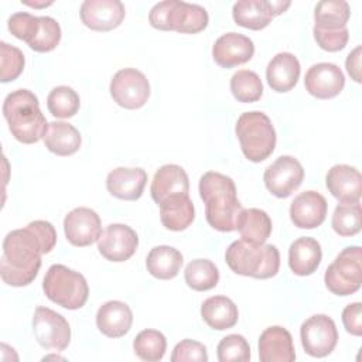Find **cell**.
I'll list each match as a JSON object with an SVG mask.
<instances>
[{"label":"cell","instance_id":"9a60e30c","mask_svg":"<svg viewBox=\"0 0 362 362\" xmlns=\"http://www.w3.org/2000/svg\"><path fill=\"white\" fill-rule=\"evenodd\" d=\"M82 23L95 31H110L122 24L126 10L119 0H85L81 4Z\"/></svg>","mask_w":362,"mask_h":362},{"label":"cell","instance_id":"f6af8a7d","mask_svg":"<svg viewBox=\"0 0 362 362\" xmlns=\"http://www.w3.org/2000/svg\"><path fill=\"white\" fill-rule=\"evenodd\" d=\"M361 54H362V47L358 45L348 54L345 61L346 71L355 82H361Z\"/></svg>","mask_w":362,"mask_h":362},{"label":"cell","instance_id":"e0dca14e","mask_svg":"<svg viewBox=\"0 0 362 362\" xmlns=\"http://www.w3.org/2000/svg\"><path fill=\"white\" fill-rule=\"evenodd\" d=\"M253 54V41L239 33H226L221 35L212 47L214 61L226 69L250 61Z\"/></svg>","mask_w":362,"mask_h":362},{"label":"cell","instance_id":"7c38bea8","mask_svg":"<svg viewBox=\"0 0 362 362\" xmlns=\"http://www.w3.org/2000/svg\"><path fill=\"white\" fill-rule=\"evenodd\" d=\"M303 178V165L291 156H280L266 168L263 175L266 188L277 198L290 197L301 185Z\"/></svg>","mask_w":362,"mask_h":362},{"label":"cell","instance_id":"6da1fadb","mask_svg":"<svg viewBox=\"0 0 362 362\" xmlns=\"http://www.w3.org/2000/svg\"><path fill=\"white\" fill-rule=\"evenodd\" d=\"M57 245V232L48 221H33L23 229L8 232L0 259L1 280L13 287L33 283L41 267V255Z\"/></svg>","mask_w":362,"mask_h":362},{"label":"cell","instance_id":"52a82bcc","mask_svg":"<svg viewBox=\"0 0 362 362\" xmlns=\"http://www.w3.org/2000/svg\"><path fill=\"white\" fill-rule=\"evenodd\" d=\"M42 290L52 303L66 310L83 307L89 296L85 277L64 264H52L47 270L42 280Z\"/></svg>","mask_w":362,"mask_h":362},{"label":"cell","instance_id":"60d3db41","mask_svg":"<svg viewBox=\"0 0 362 362\" xmlns=\"http://www.w3.org/2000/svg\"><path fill=\"white\" fill-rule=\"evenodd\" d=\"M38 27H40V18L25 11L14 13L7 21L8 31L16 38L25 41L27 44H30L34 40L38 31Z\"/></svg>","mask_w":362,"mask_h":362},{"label":"cell","instance_id":"44dd1931","mask_svg":"<svg viewBox=\"0 0 362 362\" xmlns=\"http://www.w3.org/2000/svg\"><path fill=\"white\" fill-rule=\"evenodd\" d=\"M259 358L262 362H293L296 352L291 334L280 325L266 328L259 338Z\"/></svg>","mask_w":362,"mask_h":362},{"label":"cell","instance_id":"7bdbcfd3","mask_svg":"<svg viewBox=\"0 0 362 362\" xmlns=\"http://www.w3.org/2000/svg\"><path fill=\"white\" fill-rule=\"evenodd\" d=\"M313 33L318 47L328 52H337L344 49L349 38V31L346 27L339 30H320L314 27Z\"/></svg>","mask_w":362,"mask_h":362},{"label":"cell","instance_id":"4fadbf2b","mask_svg":"<svg viewBox=\"0 0 362 362\" xmlns=\"http://www.w3.org/2000/svg\"><path fill=\"white\" fill-rule=\"evenodd\" d=\"M137 246V233L123 223L107 225L98 239L99 253L109 262L119 263L129 260L136 253Z\"/></svg>","mask_w":362,"mask_h":362},{"label":"cell","instance_id":"5b68a950","mask_svg":"<svg viewBox=\"0 0 362 362\" xmlns=\"http://www.w3.org/2000/svg\"><path fill=\"white\" fill-rule=\"evenodd\" d=\"M235 132L243 156L253 163L266 160L276 147V130L263 112H245L238 117Z\"/></svg>","mask_w":362,"mask_h":362},{"label":"cell","instance_id":"4dcf8cb0","mask_svg":"<svg viewBox=\"0 0 362 362\" xmlns=\"http://www.w3.org/2000/svg\"><path fill=\"white\" fill-rule=\"evenodd\" d=\"M238 230L243 240L262 245L272 233V219L263 209L247 208L240 214Z\"/></svg>","mask_w":362,"mask_h":362},{"label":"cell","instance_id":"603a6c76","mask_svg":"<svg viewBox=\"0 0 362 362\" xmlns=\"http://www.w3.org/2000/svg\"><path fill=\"white\" fill-rule=\"evenodd\" d=\"M189 180L185 170L177 164L161 165L151 181L150 192L156 204H161L174 194H188Z\"/></svg>","mask_w":362,"mask_h":362},{"label":"cell","instance_id":"ab89813d","mask_svg":"<svg viewBox=\"0 0 362 362\" xmlns=\"http://www.w3.org/2000/svg\"><path fill=\"white\" fill-rule=\"evenodd\" d=\"M0 51H1L0 81L6 83V82L17 79L21 75V72L24 69L25 58H24V54L21 52V49H18L14 45H10L4 41L0 42Z\"/></svg>","mask_w":362,"mask_h":362},{"label":"cell","instance_id":"d6986e66","mask_svg":"<svg viewBox=\"0 0 362 362\" xmlns=\"http://www.w3.org/2000/svg\"><path fill=\"white\" fill-rule=\"evenodd\" d=\"M147 173L140 167H117L106 177V189L123 201H136L143 195Z\"/></svg>","mask_w":362,"mask_h":362},{"label":"cell","instance_id":"d590c367","mask_svg":"<svg viewBox=\"0 0 362 362\" xmlns=\"http://www.w3.org/2000/svg\"><path fill=\"white\" fill-rule=\"evenodd\" d=\"M81 106L79 95L71 86H57L47 98V107L49 113L59 119H68L78 113Z\"/></svg>","mask_w":362,"mask_h":362},{"label":"cell","instance_id":"7a4b0ae2","mask_svg":"<svg viewBox=\"0 0 362 362\" xmlns=\"http://www.w3.org/2000/svg\"><path fill=\"white\" fill-rule=\"evenodd\" d=\"M198 188L209 226L219 232L236 230L243 208L236 197L233 180L225 174L208 171L199 178Z\"/></svg>","mask_w":362,"mask_h":362},{"label":"cell","instance_id":"ac0fdd59","mask_svg":"<svg viewBox=\"0 0 362 362\" xmlns=\"http://www.w3.org/2000/svg\"><path fill=\"white\" fill-rule=\"evenodd\" d=\"M328 204L317 191H304L298 194L290 205V219L300 229L318 228L327 216Z\"/></svg>","mask_w":362,"mask_h":362},{"label":"cell","instance_id":"8fae6325","mask_svg":"<svg viewBox=\"0 0 362 362\" xmlns=\"http://www.w3.org/2000/svg\"><path fill=\"white\" fill-rule=\"evenodd\" d=\"M300 338L305 354L314 358H322L329 355L337 346L338 331L331 317L315 314L301 324Z\"/></svg>","mask_w":362,"mask_h":362},{"label":"cell","instance_id":"7402d4cb","mask_svg":"<svg viewBox=\"0 0 362 362\" xmlns=\"http://www.w3.org/2000/svg\"><path fill=\"white\" fill-rule=\"evenodd\" d=\"M133 324V313L130 307L117 300L102 304L96 313V325L99 331L109 338H120L126 335Z\"/></svg>","mask_w":362,"mask_h":362},{"label":"cell","instance_id":"8d00e7d4","mask_svg":"<svg viewBox=\"0 0 362 362\" xmlns=\"http://www.w3.org/2000/svg\"><path fill=\"white\" fill-rule=\"evenodd\" d=\"M361 204L358 202H341L337 205L332 214V229L339 236H354L361 230Z\"/></svg>","mask_w":362,"mask_h":362},{"label":"cell","instance_id":"ee69618b","mask_svg":"<svg viewBox=\"0 0 362 362\" xmlns=\"http://www.w3.org/2000/svg\"><path fill=\"white\" fill-rule=\"evenodd\" d=\"M342 324L351 335H362V304L359 301L348 304L342 311Z\"/></svg>","mask_w":362,"mask_h":362},{"label":"cell","instance_id":"ba28073f","mask_svg":"<svg viewBox=\"0 0 362 362\" xmlns=\"http://www.w3.org/2000/svg\"><path fill=\"white\" fill-rule=\"evenodd\" d=\"M327 288L337 296H351L362 283V249L345 247L327 267L324 274Z\"/></svg>","mask_w":362,"mask_h":362},{"label":"cell","instance_id":"b9f144b4","mask_svg":"<svg viewBox=\"0 0 362 362\" xmlns=\"http://www.w3.org/2000/svg\"><path fill=\"white\" fill-rule=\"evenodd\" d=\"M208 354L204 344L192 339L178 342L171 355V362H206Z\"/></svg>","mask_w":362,"mask_h":362},{"label":"cell","instance_id":"836d02e7","mask_svg":"<svg viewBox=\"0 0 362 362\" xmlns=\"http://www.w3.org/2000/svg\"><path fill=\"white\" fill-rule=\"evenodd\" d=\"M230 92L238 102H257L263 95V83L256 72L240 69L230 78Z\"/></svg>","mask_w":362,"mask_h":362},{"label":"cell","instance_id":"83f0119b","mask_svg":"<svg viewBox=\"0 0 362 362\" xmlns=\"http://www.w3.org/2000/svg\"><path fill=\"white\" fill-rule=\"evenodd\" d=\"M82 143L79 130L65 122H51L44 136L45 147L57 156L75 154Z\"/></svg>","mask_w":362,"mask_h":362},{"label":"cell","instance_id":"d4e9b609","mask_svg":"<svg viewBox=\"0 0 362 362\" xmlns=\"http://www.w3.org/2000/svg\"><path fill=\"white\" fill-rule=\"evenodd\" d=\"M194 218L195 209L188 194L170 195L160 204V219L168 230H184L194 222Z\"/></svg>","mask_w":362,"mask_h":362},{"label":"cell","instance_id":"3957f363","mask_svg":"<svg viewBox=\"0 0 362 362\" xmlns=\"http://www.w3.org/2000/svg\"><path fill=\"white\" fill-rule=\"evenodd\" d=\"M3 116L14 139L24 144L44 139L49 124L41 113L38 98L28 89H17L6 96Z\"/></svg>","mask_w":362,"mask_h":362},{"label":"cell","instance_id":"9c48e42d","mask_svg":"<svg viewBox=\"0 0 362 362\" xmlns=\"http://www.w3.org/2000/svg\"><path fill=\"white\" fill-rule=\"evenodd\" d=\"M109 90L113 100L129 110L143 107L150 98V83L146 75L136 68L117 71L110 81Z\"/></svg>","mask_w":362,"mask_h":362},{"label":"cell","instance_id":"2e32d148","mask_svg":"<svg viewBox=\"0 0 362 362\" xmlns=\"http://www.w3.org/2000/svg\"><path fill=\"white\" fill-rule=\"evenodd\" d=\"M304 86L317 99H331L344 89L345 76L338 65L320 62L311 65L305 72Z\"/></svg>","mask_w":362,"mask_h":362},{"label":"cell","instance_id":"74e56055","mask_svg":"<svg viewBox=\"0 0 362 362\" xmlns=\"http://www.w3.org/2000/svg\"><path fill=\"white\" fill-rule=\"evenodd\" d=\"M40 27L34 37V40L28 44V47L37 52H49L61 41V27L55 18L49 16H41Z\"/></svg>","mask_w":362,"mask_h":362},{"label":"cell","instance_id":"f546056e","mask_svg":"<svg viewBox=\"0 0 362 362\" xmlns=\"http://www.w3.org/2000/svg\"><path fill=\"white\" fill-rule=\"evenodd\" d=\"M182 255L175 247L161 245L153 247L146 259L147 272L160 280H170L174 279L181 266H182Z\"/></svg>","mask_w":362,"mask_h":362},{"label":"cell","instance_id":"cb8c5ba5","mask_svg":"<svg viewBox=\"0 0 362 362\" xmlns=\"http://www.w3.org/2000/svg\"><path fill=\"white\" fill-rule=\"evenodd\" d=\"M300 72L301 66L297 57L291 52H279L270 59L266 68V79L273 90L283 93L297 85Z\"/></svg>","mask_w":362,"mask_h":362},{"label":"cell","instance_id":"4316f807","mask_svg":"<svg viewBox=\"0 0 362 362\" xmlns=\"http://www.w3.org/2000/svg\"><path fill=\"white\" fill-rule=\"evenodd\" d=\"M201 317L209 328L223 331L232 328L238 322L239 311L230 298L225 296H214L202 303Z\"/></svg>","mask_w":362,"mask_h":362},{"label":"cell","instance_id":"30bf717a","mask_svg":"<svg viewBox=\"0 0 362 362\" xmlns=\"http://www.w3.org/2000/svg\"><path fill=\"white\" fill-rule=\"evenodd\" d=\"M33 332L37 342L45 348L61 352L71 342V328L59 313L48 307H37L33 315Z\"/></svg>","mask_w":362,"mask_h":362},{"label":"cell","instance_id":"bcb514c9","mask_svg":"<svg viewBox=\"0 0 362 362\" xmlns=\"http://www.w3.org/2000/svg\"><path fill=\"white\" fill-rule=\"evenodd\" d=\"M24 4H27V6H30V7H35V8H40V7H47V6H51L52 4V1H42V3H33V1H23Z\"/></svg>","mask_w":362,"mask_h":362},{"label":"cell","instance_id":"5bb4252c","mask_svg":"<svg viewBox=\"0 0 362 362\" xmlns=\"http://www.w3.org/2000/svg\"><path fill=\"white\" fill-rule=\"evenodd\" d=\"M64 232L71 245L78 247L89 246L98 242L102 233L100 218L90 208H75L64 219Z\"/></svg>","mask_w":362,"mask_h":362},{"label":"cell","instance_id":"484cf974","mask_svg":"<svg viewBox=\"0 0 362 362\" xmlns=\"http://www.w3.org/2000/svg\"><path fill=\"white\" fill-rule=\"evenodd\" d=\"M322 252L320 243L310 236L296 239L288 249V266L297 276L313 274L321 263Z\"/></svg>","mask_w":362,"mask_h":362},{"label":"cell","instance_id":"ffe728a7","mask_svg":"<svg viewBox=\"0 0 362 362\" xmlns=\"http://www.w3.org/2000/svg\"><path fill=\"white\" fill-rule=\"evenodd\" d=\"M325 185L339 202H358L362 195V175L351 165L337 164L325 177Z\"/></svg>","mask_w":362,"mask_h":362},{"label":"cell","instance_id":"1f68e13d","mask_svg":"<svg viewBox=\"0 0 362 362\" xmlns=\"http://www.w3.org/2000/svg\"><path fill=\"white\" fill-rule=\"evenodd\" d=\"M351 16L349 4L344 0H322L317 3L314 10L315 28L339 30L346 27Z\"/></svg>","mask_w":362,"mask_h":362},{"label":"cell","instance_id":"f1b7e54d","mask_svg":"<svg viewBox=\"0 0 362 362\" xmlns=\"http://www.w3.org/2000/svg\"><path fill=\"white\" fill-rule=\"evenodd\" d=\"M233 20L238 25L249 30H263L274 18L269 0H240L233 4L232 8Z\"/></svg>","mask_w":362,"mask_h":362},{"label":"cell","instance_id":"f35d334b","mask_svg":"<svg viewBox=\"0 0 362 362\" xmlns=\"http://www.w3.org/2000/svg\"><path fill=\"white\" fill-rule=\"evenodd\" d=\"M216 354L221 362H247L250 359V346L243 335L230 334L221 339Z\"/></svg>","mask_w":362,"mask_h":362},{"label":"cell","instance_id":"d6a6232c","mask_svg":"<svg viewBox=\"0 0 362 362\" xmlns=\"http://www.w3.org/2000/svg\"><path fill=\"white\" fill-rule=\"evenodd\" d=\"M185 283L195 291H206L214 288L219 281V270L208 259H195L189 262L184 272Z\"/></svg>","mask_w":362,"mask_h":362},{"label":"cell","instance_id":"e575fe53","mask_svg":"<svg viewBox=\"0 0 362 362\" xmlns=\"http://www.w3.org/2000/svg\"><path fill=\"white\" fill-rule=\"evenodd\" d=\"M133 349L141 361L157 362L161 361L165 354L167 339L157 329H143L136 335Z\"/></svg>","mask_w":362,"mask_h":362},{"label":"cell","instance_id":"8992f818","mask_svg":"<svg viewBox=\"0 0 362 362\" xmlns=\"http://www.w3.org/2000/svg\"><path fill=\"white\" fill-rule=\"evenodd\" d=\"M150 24L163 31L197 34L206 28L209 17L204 7L180 0H164L148 13Z\"/></svg>","mask_w":362,"mask_h":362},{"label":"cell","instance_id":"277c9868","mask_svg":"<svg viewBox=\"0 0 362 362\" xmlns=\"http://www.w3.org/2000/svg\"><path fill=\"white\" fill-rule=\"evenodd\" d=\"M225 260L233 273L262 280L274 277L280 267V253L274 245H256L243 239L228 246Z\"/></svg>","mask_w":362,"mask_h":362}]
</instances>
